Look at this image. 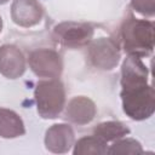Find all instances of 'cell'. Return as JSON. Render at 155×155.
Here are the masks:
<instances>
[{"label":"cell","instance_id":"6da1fadb","mask_svg":"<svg viewBox=\"0 0 155 155\" xmlns=\"http://www.w3.org/2000/svg\"><path fill=\"white\" fill-rule=\"evenodd\" d=\"M120 39L127 54L149 56L154 48V22L138 19L130 13L120 27Z\"/></svg>","mask_w":155,"mask_h":155},{"label":"cell","instance_id":"7a4b0ae2","mask_svg":"<svg viewBox=\"0 0 155 155\" xmlns=\"http://www.w3.org/2000/svg\"><path fill=\"white\" fill-rule=\"evenodd\" d=\"M38 114L42 119H56L65 104V88L59 79L42 80L34 90Z\"/></svg>","mask_w":155,"mask_h":155},{"label":"cell","instance_id":"3957f363","mask_svg":"<svg viewBox=\"0 0 155 155\" xmlns=\"http://www.w3.org/2000/svg\"><path fill=\"white\" fill-rule=\"evenodd\" d=\"M124 113L132 120L149 119L155 111V93L151 85H142L121 90Z\"/></svg>","mask_w":155,"mask_h":155},{"label":"cell","instance_id":"277c9868","mask_svg":"<svg viewBox=\"0 0 155 155\" xmlns=\"http://www.w3.org/2000/svg\"><path fill=\"white\" fill-rule=\"evenodd\" d=\"M87 54L91 64L101 70H111L120 61L119 45L110 38L93 40L88 46Z\"/></svg>","mask_w":155,"mask_h":155},{"label":"cell","instance_id":"5b68a950","mask_svg":"<svg viewBox=\"0 0 155 155\" xmlns=\"http://www.w3.org/2000/svg\"><path fill=\"white\" fill-rule=\"evenodd\" d=\"M53 34L56 39L64 46L79 48L91 42L93 36V27L82 22H63L54 27Z\"/></svg>","mask_w":155,"mask_h":155},{"label":"cell","instance_id":"8992f818","mask_svg":"<svg viewBox=\"0 0 155 155\" xmlns=\"http://www.w3.org/2000/svg\"><path fill=\"white\" fill-rule=\"evenodd\" d=\"M29 67L39 78L58 79L63 71V62L58 52L51 48H38L30 52Z\"/></svg>","mask_w":155,"mask_h":155},{"label":"cell","instance_id":"52a82bcc","mask_svg":"<svg viewBox=\"0 0 155 155\" xmlns=\"http://www.w3.org/2000/svg\"><path fill=\"white\" fill-rule=\"evenodd\" d=\"M42 16L44 8L38 0H13L11 5V18L19 27H34Z\"/></svg>","mask_w":155,"mask_h":155},{"label":"cell","instance_id":"ba28073f","mask_svg":"<svg viewBox=\"0 0 155 155\" xmlns=\"http://www.w3.org/2000/svg\"><path fill=\"white\" fill-rule=\"evenodd\" d=\"M75 134L68 124H54L45 134V147L54 154H64L74 145Z\"/></svg>","mask_w":155,"mask_h":155},{"label":"cell","instance_id":"9c48e42d","mask_svg":"<svg viewBox=\"0 0 155 155\" xmlns=\"http://www.w3.org/2000/svg\"><path fill=\"white\" fill-rule=\"evenodd\" d=\"M25 71V58L15 45L0 46V74L7 79H17Z\"/></svg>","mask_w":155,"mask_h":155},{"label":"cell","instance_id":"30bf717a","mask_svg":"<svg viewBox=\"0 0 155 155\" xmlns=\"http://www.w3.org/2000/svg\"><path fill=\"white\" fill-rule=\"evenodd\" d=\"M121 87H134L148 84V68L142 58L134 54H128L121 65Z\"/></svg>","mask_w":155,"mask_h":155},{"label":"cell","instance_id":"8fae6325","mask_svg":"<svg viewBox=\"0 0 155 155\" xmlns=\"http://www.w3.org/2000/svg\"><path fill=\"white\" fill-rule=\"evenodd\" d=\"M96 113L97 109L94 103L87 97L79 96L70 99L65 109L64 117L71 124L82 126L90 124L94 119Z\"/></svg>","mask_w":155,"mask_h":155},{"label":"cell","instance_id":"7c38bea8","mask_svg":"<svg viewBox=\"0 0 155 155\" xmlns=\"http://www.w3.org/2000/svg\"><path fill=\"white\" fill-rule=\"evenodd\" d=\"M25 133V127L21 116L7 108H0V137L10 139Z\"/></svg>","mask_w":155,"mask_h":155},{"label":"cell","instance_id":"4fadbf2b","mask_svg":"<svg viewBox=\"0 0 155 155\" xmlns=\"http://www.w3.org/2000/svg\"><path fill=\"white\" fill-rule=\"evenodd\" d=\"M130 133V128L121 121H105L93 128V134L105 142L116 140Z\"/></svg>","mask_w":155,"mask_h":155},{"label":"cell","instance_id":"5bb4252c","mask_svg":"<svg viewBox=\"0 0 155 155\" xmlns=\"http://www.w3.org/2000/svg\"><path fill=\"white\" fill-rule=\"evenodd\" d=\"M107 142L97 136H86L80 138L75 145L73 154L74 155H104L107 154Z\"/></svg>","mask_w":155,"mask_h":155},{"label":"cell","instance_id":"9a60e30c","mask_svg":"<svg viewBox=\"0 0 155 155\" xmlns=\"http://www.w3.org/2000/svg\"><path fill=\"white\" fill-rule=\"evenodd\" d=\"M140 143L133 138H119L108 149L107 154H143Z\"/></svg>","mask_w":155,"mask_h":155},{"label":"cell","instance_id":"2e32d148","mask_svg":"<svg viewBox=\"0 0 155 155\" xmlns=\"http://www.w3.org/2000/svg\"><path fill=\"white\" fill-rule=\"evenodd\" d=\"M132 8L147 17H153L155 15V0H131Z\"/></svg>","mask_w":155,"mask_h":155},{"label":"cell","instance_id":"e0dca14e","mask_svg":"<svg viewBox=\"0 0 155 155\" xmlns=\"http://www.w3.org/2000/svg\"><path fill=\"white\" fill-rule=\"evenodd\" d=\"M8 0H0V5H4V4H6Z\"/></svg>","mask_w":155,"mask_h":155},{"label":"cell","instance_id":"ac0fdd59","mask_svg":"<svg viewBox=\"0 0 155 155\" xmlns=\"http://www.w3.org/2000/svg\"><path fill=\"white\" fill-rule=\"evenodd\" d=\"M1 28H2V19H1V17H0V31H1Z\"/></svg>","mask_w":155,"mask_h":155}]
</instances>
